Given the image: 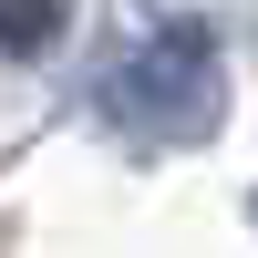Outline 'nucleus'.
<instances>
[{
	"mask_svg": "<svg viewBox=\"0 0 258 258\" xmlns=\"http://www.w3.org/2000/svg\"><path fill=\"white\" fill-rule=\"evenodd\" d=\"M103 114H114L135 145H207L217 114H227V62H217V41H207L197 21L145 31L135 52L103 73Z\"/></svg>",
	"mask_w": 258,
	"mask_h": 258,
	"instance_id": "1",
	"label": "nucleus"
},
{
	"mask_svg": "<svg viewBox=\"0 0 258 258\" xmlns=\"http://www.w3.org/2000/svg\"><path fill=\"white\" fill-rule=\"evenodd\" d=\"M62 0H0V52H52Z\"/></svg>",
	"mask_w": 258,
	"mask_h": 258,
	"instance_id": "2",
	"label": "nucleus"
}]
</instances>
